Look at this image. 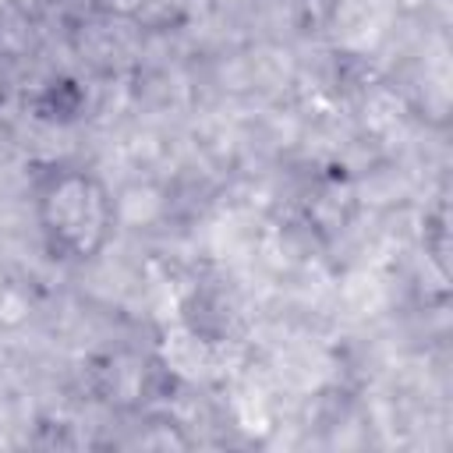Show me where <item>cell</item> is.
I'll use <instances>...</instances> for the list:
<instances>
[{
  "mask_svg": "<svg viewBox=\"0 0 453 453\" xmlns=\"http://www.w3.org/2000/svg\"><path fill=\"white\" fill-rule=\"evenodd\" d=\"M46 230L71 248L74 255H88L106 234V202L96 180L81 173L60 177L46 195Z\"/></svg>",
  "mask_w": 453,
  "mask_h": 453,
  "instance_id": "cell-1",
  "label": "cell"
}]
</instances>
